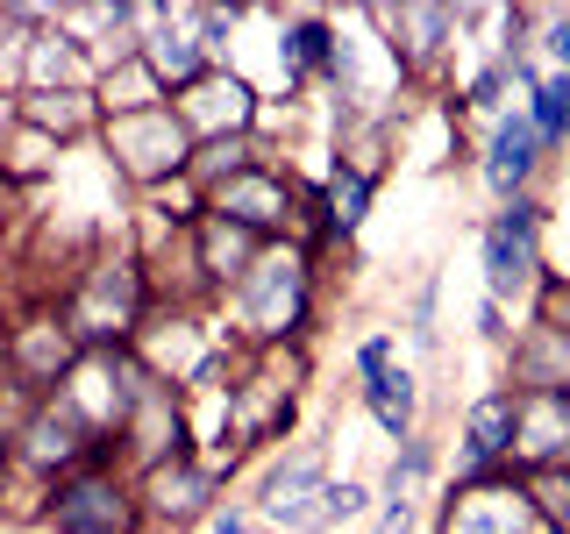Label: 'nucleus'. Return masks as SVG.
I'll list each match as a JSON object with an SVG mask.
<instances>
[{"label": "nucleus", "mask_w": 570, "mask_h": 534, "mask_svg": "<svg viewBox=\"0 0 570 534\" xmlns=\"http://www.w3.org/2000/svg\"><path fill=\"white\" fill-rule=\"evenodd\" d=\"M478 343H492V349H513V335H521V328H513V307H499V299H478Z\"/></svg>", "instance_id": "72a5a7b5"}, {"label": "nucleus", "mask_w": 570, "mask_h": 534, "mask_svg": "<svg viewBox=\"0 0 570 534\" xmlns=\"http://www.w3.org/2000/svg\"><path fill=\"white\" fill-rule=\"evenodd\" d=\"M58 307H65L86 356H115V349H136L142 320L157 314V278L142 264V249L129 236H115V243H94L79 257L71 285L58 293Z\"/></svg>", "instance_id": "f257e3e1"}, {"label": "nucleus", "mask_w": 570, "mask_h": 534, "mask_svg": "<svg viewBox=\"0 0 570 534\" xmlns=\"http://www.w3.org/2000/svg\"><path fill=\"white\" fill-rule=\"evenodd\" d=\"M94 449H100V435L71 414L58 392H50V399H29L22 421H14V477H22L29 492H43V485H58V477L86 471Z\"/></svg>", "instance_id": "1a4fd4ad"}, {"label": "nucleus", "mask_w": 570, "mask_h": 534, "mask_svg": "<svg viewBox=\"0 0 570 534\" xmlns=\"http://www.w3.org/2000/svg\"><path fill=\"white\" fill-rule=\"evenodd\" d=\"M100 165L115 171V186L142 200V192L157 186H178V178H193V150L200 142L186 136V121H178V107H142V115H107L100 136H94Z\"/></svg>", "instance_id": "20e7f679"}, {"label": "nucleus", "mask_w": 570, "mask_h": 534, "mask_svg": "<svg viewBox=\"0 0 570 534\" xmlns=\"http://www.w3.org/2000/svg\"><path fill=\"white\" fill-rule=\"evenodd\" d=\"M542 228H549V207L542 192H521V200L492 207L485 228H478V271H485V299L499 307H521L534 299V285H542Z\"/></svg>", "instance_id": "0eeeda50"}, {"label": "nucleus", "mask_w": 570, "mask_h": 534, "mask_svg": "<svg viewBox=\"0 0 570 534\" xmlns=\"http://www.w3.org/2000/svg\"><path fill=\"white\" fill-rule=\"evenodd\" d=\"M513 471H570V385L521 392V435H513Z\"/></svg>", "instance_id": "6ab92c4d"}, {"label": "nucleus", "mask_w": 570, "mask_h": 534, "mask_svg": "<svg viewBox=\"0 0 570 534\" xmlns=\"http://www.w3.org/2000/svg\"><path fill=\"white\" fill-rule=\"evenodd\" d=\"M100 79V65L86 58L71 36L50 22L43 36L29 43V65H22V93H65V86H94Z\"/></svg>", "instance_id": "4be33fe9"}, {"label": "nucleus", "mask_w": 570, "mask_h": 534, "mask_svg": "<svg viewBox=\"0 0 570 534\" xmlns=\"http://www.w3.org/2000/svg\"><path fill=\"white\" fill-rule=\"evenodd\" d=\"M207 214L249 228L257 243H293L299 236V178H293V157H264L249 165L243 178L207 192Z\"/></svg>", "instance_id": "9d476101"}, {"label": "nucleus", "mask_w": 570, "mask_h": 534, "mask_svg": "<svg viewBox=\"0 0 570 534\" xmlns=\"http://www.w3.org/2000/svg\"><path fill=\"white\" fill-rule=\"evenodd\" d=\"M400 364V328H371L364 343L350 349V378L356 385H371V378H385V370Z\"/></svg>", "instance_id": "7c9ffc66"}, {"label": "nucleus", "mask_w": 570, "mask_h": 534, "mask_svg": "<svg viewBox=\"0 0 570 534\" xmlns=\"http://www.w3.org/2000/svg\"><path fill=\"white\" fill-rule=\"evenodd\" d=\"M534 50H549V65L570 79V14L563 8H542V36H534Z\"/></svg>", "instance_id": "473e14b6"}, {"label": "nucleus", "mask_w": 570, "mask_h": 534, "mask_svg": "<svg viewBox=\"0 0 570 534\" xmlns=\"http://www.w3.org/2000/svg\"><path fill=\"white\" fill-rule=\"evenodd\" d=\"M65 142H50L43 129H14L8 136V150H0V192H36V186H50V178L65 171Z\"/></svg>", "instance_id": "b1692460"}, {"label": "nucleus", "mask_w": 570, "mask_h": 534, "mask_svg": "<svg viewBox=\"0 0 570 534\" xmlns=\"http://www.w3.org/2000/svg\"><path fill=\"white\" fill-rule=\"evenodd\" d=\"M0 214H8V192H0Z\"/></svg>", "instance_id": "58836bf2"}, {"label": "nucleus", "mask_w": 570, "mask_h": 534, "mask_svg": "<svg viewBox=\"0 0 570 534\" xmlns=\"http://www.w3.org/2000/svg\"><path fill=\"white\" fill-rule=\"evenodd\" d=\"M328 449L321 442H285L278 456H264V471H257V485H249L243 506L257 513V527H278V534H307L314 521V498L321 485H328Z\"/></svg>", "instance_id": "9b49d317"}, {"label": "nucleus", "mask_w": 570, "mask_h": 534, "mask_svg": "<svg viewBox=\"0 0 570 534\" xmlns=\"http://www.w3.org/2000/svg\"><path fill=\"white\" fill-rule=\"evenodd\" d=\"M534 320L570 335V271H542V285H534Z\"/></svg>", "instance_id": "2f4dec72"}, {"label": "nucleus", "mask_w": 570, "mask_h": 534, "mask_svg": "<svg viewBox=\"0 0 570 534\" xmlns=\"http://www.w3.org/2000/svg\"><path fill=\"white\" fill-rule=\"evenodd\" d=\"M299 378H307V349H243L228 378V463L264 456L293 435Z\"/></svg>", "instance_id": "7ed1b4c3"}, {"label": "nucleus", "mask_w": 570, "mask_h": 534, "mask_svg": "<svg viewBox=\"0 0 570 534\" xmlns=\"http://www.w3.org/2000/svg\"><path fill=\"white\" fill-rule=\"evenodd\" d=\"M178 121H186L193 142H222V136H257L264 121V86L249 79L243 65H214L200 86H186V93L171 100Z\"/></svg>", "instance_id": "f8f14e48"}, {"label": "nucleus", "mask_w": 570, "mask_h": 534, "mask_svg": "<svg viewBox=\"0 0 570 534\" xmlns=\"http://www.w3.org/2000/svg\"><path fill=\"white\" fill-rule=\"evenodd\" d=\"M521 492L542 534H570V471H521Z\"/></svg>", "instance_id": "c756f323"}, {"label": "nucleus", "mask_w": 570, "mask_h": 534, "mask_svg": "<svg viewBox=\"0 0 570 534\" xmlns=\"http://www.w3.org/2000/svg\"><path fill=\"white\" fill-rule=\"evenodd\" d=\"M528 129L542 136V150H570V79L563 71H542V86L521 100Z\"/></svg>", "instance_id": "bb28decb"}, {"label": "nucleus", "mask_w": 570, "mask_h": 534, "mask_svg": "<svg viewBox=\"0 0 570 534\" xmlns=\"http://www.w3.org/2000/svg\"><path fill=\"white\" fill-rule=\"evenodd\" d=\"M94 100H100V121H107V115H142V107H165L171 93L157 86V71L142 65V50H136V58H115L94 79Z\"/></svg>", "instance_id": "393cba45"}, {"label": "nucleus", "mask_w": 570, "mask_h": 534, "mask_svg": "<svg viewBox=\"0 0 570 534\" xmlns=\"http://www.w3.org/2000/svg\"><path fill=\"white\" fill-rule=\"evenodd\" d=\"M435 442L428 435H414V442H400L392 449V463H385V477H379V498H421V485L435 477Z\"/></svg>", "instance_id": "c85d7f7f"}, {"label": "nucleus", "mask_w": 570, "mask_h": 534, "mask_svg": "<svg viewBox=\"0 0 570 534\" xmlns=\"http://www.w3.org/2000/svg\"><path fill=\"white\" fill-rule=\"evenodd\" d=\"M22 121H29V129H43L50 142H65V150H94V136H100V100H94V86H65V93H22Z\"/></svg>", "instance_id": "aec40b11"}, {"label": "nucleus", "mask_w": 570, "mask_h": 534, "mask_svg": "<svg viewBox=\"0 0 570 534\" xmlns=\"http://www.w3.org/2000/svg\"><path fill=\"white\" fill-rule=\"evenodd\" d=\"M371 492L364 477H328V485H321V498H314V521H307V534H335V527H350V521H364L371 513Z\"/></svg>", "instance_id": "cd10ccee"}, {"label": "nucleus", "mask_w": 570, "mask_h": 534, "mask_svg": "<svg viewBox=\"0 0 570 534\" xmlns=\"http://www.w3.org/2000/svg\"><path fill=\"white\" fill-rule=\"evenodd\" d=\"M29 521L43 534H150L142 527V498L129 471H107V463H86V471L58 477V485L36 492Z\"/></svg>", "instance_id": "39448f33"}, {"label": "nucleus", "mask_w": 570, "mask_h": 534, "mask_svg": "<svg viewBox=\"0 0 570 534\" xmlns=\"http://www.w3.org/2000/svg\"><path fill=\"white\" fill-rule=\"evenodd\" d=\"M200 534H264V527H257V513H249V506H222Z\"/></svg>", "instance_id": "c9c22d12"}, {"label": "nucleus", "mask_w": 570, "mask_h": 534, "mask_svg": "<svg viewBox=\"0 0 570 534\" xmlns=\"http://www.w3.org/2000/svg\"><path fill=\"white\" fill-rule=\"evenodd\" d=\"M8 392H14V385H8V364H0V399H8Z\"/></svg>", "instance_id": "4c0bfd02"}, {"label": "nucleus", "mask_w": 570, "mask_h": 534, "mask_svg": "<svg viewBox=\"0 0 570 534\" xmlns=\"http://www.w3.org/2000/svg\"><path fill=\"white\" fill-rule=\"evenodd\" d=\"M513 435H521V392L485 385L471 406H463V421H456V471H507Z\"/></svg>", "instance_id": "2eb2a0df"}, {"label": "nucleus", "mask_w": 570, "mask_h": 534, "mask_svg": "<svg viewBox=\"0 0 570 534\" xmlns=\"http://www.w3.org/2000/svg\"><path fill=\"white\" fill-rule=\"evenodd\" d=\"M542 165H549V150H542V136L528 129V115H521V107H507L499 121H485V142H478V157H471L478 186H485L499 207H507V200H521V192H534Z\"/></svg>", "instance_id": "4468645a"}, {"label": "nucleus", "mask_w": 570, "mask_h": 534, "mask_svg": "<svg viewBox=\"0 0 570 534\" xmlns=\"http://www.w3.org/2000/svg\"><path fill=\"white\" fill-rule=\"evenodd\" d=\"M435 534H542L521 492V471H499L485 485H442Z\"/></svg>", "instance_id": "ddd939ff"}, {"label": "nucleus", "mask_w": 570, "mask_h": 534, "mask_svg": "<svg viewBox=\"0 0 570 534\" xmlns=\"http://www.w3.org/2000/svg\"><path fill=\"white\" fill-rule=\"evenodd\" d=\"M414 527H421V498H379L371 534H414Z\"/></svg>", "instance_id": "f704fd0d"}, {"label": "nucleus", "mask_w": 570, "mask_h": 534, "mask_svg": "<svg viewBox=\"0 0 570 534\" xmlns=\"http://www.w3.org/2000/svg\"><path fill=\"white\" fill-rule=\"evenodd\" d=\"M79 356L86 349H79V335H71L58 293L0 314V364H8V385L22 392V399H50V392L79 370Z\"/></svg>", "instance_id": "423d86ee"}, {"label": "nucleus", "mask_w": 570, "mask_h": 534, "mask_svg": "<svg viewBox=\"0 0 570 534\" xmlns=\"http://www.w3.org/2000/svg\"><path fill=\"white\" fill-rule=\"evenodd\" d=\"M222 307L236 314L228 335H236L243 349H307L314 320H321V257L299 236L272 243L257 257V271H249Z\"/></svg>", "instance_id": "f03ea898"}, {"label": "nucleus", "mask_w": 570, "mask_h": 534, "mask_svg": "<svg viewBox=\"0 0 570 534\" xmlns=\"http://www.w3.org/2000/svg\"><path fill=\"white\" fill-rule=\"evenodd\" d=\"M228 477L222 463L207 456H178V463H157V471L136 477V498H142V527L150 534H200L214 513L228 506Z\"/></svg>", "instance_id": "6e6552de"}, {"label": "nucleus", "mask_w": 570, "mask_h": 534, "mask_svg": "<svg viewBox=\"0 0 570 534\" xmlns=\"http://www.w3.org/2000/svg\"><path fill=\"white\" fill-rule=\"evenodd\" d=\"M142 65L157 71V86H165L171 100L207 79L214 50L200 43V29H193V8H150V22H142Z\"/></svg>", "instance_id": "dca6fc26"}, {"label": "nucleus", "mask_w": 570, "mask_h": 534, "mask_svg": "<svg viewBox=\"0 0 570 534\" xmlns=\"http://www.w3.org/2000/svg\"><path fill=\"white\" fill-rule=\"evenodd\" d=\"M264 157H278L264 136H222V142H200V150H193V186L214 192V186H228V178H243L249 165H264Z\"/></svg>", "instance_id": "a878e982"}, {"label": "nucleus", "mask_w": 570, "mask_h": 534, "mask_svg": "<svg viewBox=\"0 0 570 534\" xmlns=\"http://www.w3.org/2000/svg\"><path fill=\"white\" fill-rule=\"evenodd\" d=\"M356 406H364V414L379 421V435L392 442V449L421 435V378H414V370H406V364H392L385 378L356 385Z\"/></svg>", "instance_id": "412c9836"}, {"label": "nucleus", "mask_w": 570, "mask_h": 534, "mask_svg": "<svg viewBox=\"0 0 570 534\" xmlns=\"http://www.w3.org/2000/svg\"><path fill=\"white\" fill-rule=\"evenodd\" d=\"M272 243H257L249 228H236V221H222V214H200V228H193V278H200V299L207 307H222L236 285L257 271V257Z\"/></svg>", "instance_id": "f3484780"}, {"label": "nucleus", "mask_w": 570, "mask_h": 534, "mask_svg": "<svg viewBox=\"0 0 570 534\" xmlns=\"http://www.w3.org/2000/svg\"><path fill=\"white\" fill-rule=\"evenodd\" d=\"M14 129H22V93H0V150H8Z\"/></svg>", "instance_id": "e433bc0d"}, {"label": "nucleus", "mask_w": 570, "mask_h": 534, "mask_svg": "<svg viewBox=\"0 0 570 534\" xmlns=\"http://www.w3.org/2000/svg\"><path fill=\"white\" fill-rule=\"evenodd\" d=\"M379 14V29L392 36V50L406 58V71L421 79H435L442 58H450V43L463 36V8H371Z\"/></svg>", "instance_id": "a211bd4d"}, {"label": "nucleus", "mask_w": 570, "mask_h": 534, "mask_svg": "<svg viewBox=\"0 0 570 534\" xmlns=\"http://www.w3.org/2000/svg\"><path fill=\"white\" fill-rule=\"evenodd\" d=\"M321 192H328V228H335V243H356V228L371 221V200H379V178H371V171H356L343 150H328Z\"/></svg>", "instance_id": "5701e85b"}]
</instances>
